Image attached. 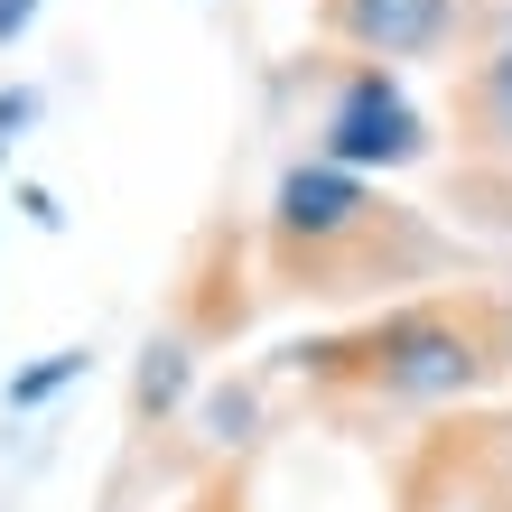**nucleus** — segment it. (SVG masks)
Here are the masks:
<instances>
[{
    "mask_svg": "<svg viewBox=\"0 0 512 512\" xmlns=\"http://www.w3.org/2000/svg\"><path fill=\"white\" fill-rule=\"evenodd\" d=\"M485 38H512V0H503V10H494V19H485Z\"/></svg>",
    "mask_w": 512,
    "mask_h": 512,
    "instance_id": "ddd939ff",
    "label": "nucleus"
},
{
    "mask_svg": "<svg viewBox=\"0 0 512 512\" xmlns=\"http://www.w3.org/2000/svg\"><path fill=\"white\" fill-rule=\"evenodd\" d=\"M187 503H196V512H252V457H243V466H215Z\"/></svg>",
    "mask_w": 512,
    "mask_h": 512,
    "instance_id": "9d476101",
    "label": "nucleus"
},
{
    "mask_svg": "<svg viewBox=\"0 0 512 512\" xmlns=\"http://www.w3.org/2000/svg\"><path fill=\"white\" fill-rule=\"evenodd\" d=\"M494 0H317V47L364 66H457L485 38Z\"/></svg>",
    "mask_w": 512,
    "mask_h": 512,
    "instance_id": "423d86ee",
    "label": "nucleus"
},
{
    "mask_svg": "<svg viewBox=\"0 0 512 512\" xmlns=\"http://www.w3.org/2000/svg\"><path fill=\"white\" fill-rule=\"evenodd\" d=\"M308 75H317L308 159L345 168V177H382V187H391V177H410V168H438V122L419 112V94L391 66L308 47Z\"/></svg>",
    "mask_w": 512,
    "mask_h": 512,
    "instance_id": "20e7f679",
    "label": "nucleus"
},
{
    "mask_svg": "<svg viewBox=\"0 0 512 512\" xmlns=\"http://www.w3.org/2000/svg\"><path fill=\"white\" fill-rule=\"evenodd\" d=\"M168 336H187L196 354H224V345H243L252 326H261V270H252V224H233L215 215L187 243V261H177V280H168V308H159Z\"/></svg>",
    "mask_w": 512,
    "mask_h": 512,
    "instance_id": "0eeeda50",
    "label": "nucleus"
},
{
    "mask_svg": "<svg viewBox=\"0 0 512 512\" xmlns=\"http://www.w3.org/2000/svg\"><path fill=\"white\" fill-rule=\"evenodd\" d=\"M438 177H447V224L466 243H485L503 261L512 243V38H475L447 66V103H438Z\"/></svg>",
    "mask_w": 512,
    "mask_h": 512,
    "instance_id": "7ed1b4c3",
    "label": "nucleus"
},
{
    "mask_svg": "<svg viewBox=\"0 0 512 512\" xmlns=\"http://www.w3.org/2000/svg\"><path fill=\"white\" fill-rule=\"evenodd\" d=\"M326 419H447L512 391V280H447L270 354Z\"/></svg>",
    "mask_w": 512,
    "mask_h": 512,
    "instance_id": "f03ea898",
    "label": "nucleus"
},
{
    "mask_svg": "<svg viewBox=\"0 0 512 512\" xmlns=\"http://www.w3.org/2000/svg\"><path fill=\"white\" fill-rule=\"evenodd\" d=\"M391 512H512V410L419 419L391 457Z\"/></svg>",
    "mask_w": 512,
    "mask_h": 512,
    "instance_id": "39448f33",
    "label": "nucleus"
},
{
    "mask_svg": "<svg viewBox=\"0 0 512 512\" xmlns=\"http://www.w3.org/2000/svg\"><path fill=\"white\" fill-rule=\"evenodd\" d=\"M28 112H38V94H28V84H10V94H0V149L19 140V122H28Z\"/></svg>",
    "mask_w": 512,
    "mask_h": 512,
    "instance_id": "9b49d317",
    "label": "nucleus"
},
{
    "mask_svg": "<svg viewBox=\"0 0 512 512\" xmlns=\"http://www.w3.org/2000/svg\"><path fill=\"white\" fill-rule=\"evenodd\" d=\"M84 373H94V345H56L47 364H28V373L0 382V401H10V410H38V401H56L66 382H84Z\"/></svg>",
    "mask_w": 512,
    "mask_h": 512,
    "instance_id": "1a4fd4ad",
    "label": "nucleus"
},
{
    "mask_svg": "<svg viewBox=\"0 0 512 512\" xmlns=\"http://www.w3.org/2000/svg\"><path fill=\"white\" fill-rule=\"evenodd\" d=\"M252 270H261V308H317V317H364L447 280H503V261L466 243L438 205L382 187V177H345L308 149L280 159L261 196Z\"/></svg>",
    "mask_w": 512,
    "mask_h": 512,
    "instance_id": "f257e3e1",
    "label": "nucleus"
},
{
    "mask_svg": "<svg viewBox=\"0 0 512 512\" xmlns=\"http://www.w3.org/2000/svg\"><path fill=\"white\" fill-rule=\"evenodd\" d=\"M494 10H503V0H494Z\"/></svg>",
    "mask_w": 512,
    "mask_h": 512,
    "instance_id": "4468645a",
    "label": "nucleus"
},
{
    "mask_svg": "<svg viewBox=\"0 0 512 512\" xmlns=\"http://www.w3.org/2000/svg\"><path fill=\"white\" fill-rule=\"evenodd\" d=\"M28 19H38V0H0V47L28 38Z\"/></svg>",
    "mask_w": 512,
    "mask_h": 512,
    "instance_id": "f8f14e48",
    "label": "nucleus"
},
{
    "mask_svg": "<svg viewBox=\"0 0 512 512\" xmlns=\"http://www.w3.org/2000/svg\"><path fill=\"white\" fill-rule=\"evenodd\" d=\"M196 391H205V354L187 336H168V326H149V345H140V364H131V466L177 429V410H187Z\"/></svg>",
    "mask_w": 512,
    "mask_h": 512,
    "instance_id": "6e6552de",
    "label": "nucleus"
}]
</instances>
